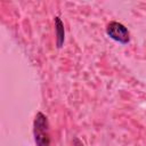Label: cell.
<instances>
[{"label": "cell", "mask_w": 146, "mask_h": 146, "mask_svg": "<svg viewBox=\"0 0 146 146\" xmlns=\"http://www.w3.org/2000/svg\"><path fill=\"white\" fill-rule=\"evenodd\" d=\"M33 133L36 146H50L47 116L41 112H38L35 115L34 124H33Z\"/></svg>", "instance_id": "obj_1"}, {"label": "cell", "mask_w": 146, "mask_h": 146, "mask_svg": "<svg viewBox=\"0 0 146 146\" xmlns=\"http://www.w3.org/2000/svg\"><path fill=\"white\" fill-rule=\"evenodd\" d=\"M106 33L110 38H112L113 40H115L120 43L125 44L130 41V34H129L128 29L119 22L108 23L107 27H106Z\"/></svg>", "instance_id": "obj_2"}, {"label": "cell", "mask_w": 146, "mask_h": 146, "mask_svg": "<svg viewBox=\"0 0 146 146\" xmlns=\"http://www.w3.org/2000/svg\"><path fill=\"white\" fill-rule=\"evenodd\" d=\"M55 32H56L57 47L62 48V46L64 43V39H65V31H64V24L58 16L55 17Z\"/></svg>", "instance_id": "obj_3"}, {"label": "cell", "mask_w": 146, "mask_h": 146, "mask_svg": "<svg viewBox=\"0 0 146 146\" xmlns=\"http://www.w3.org/2000/svg\"><path fill=\"white\" fill-rule=\"evenodd\" d=\"M73 145H74V146H83L82 141H81L79 138H74V140H73Z\"/></svg>", "instance_id": "obj_4"}]
</instances>
